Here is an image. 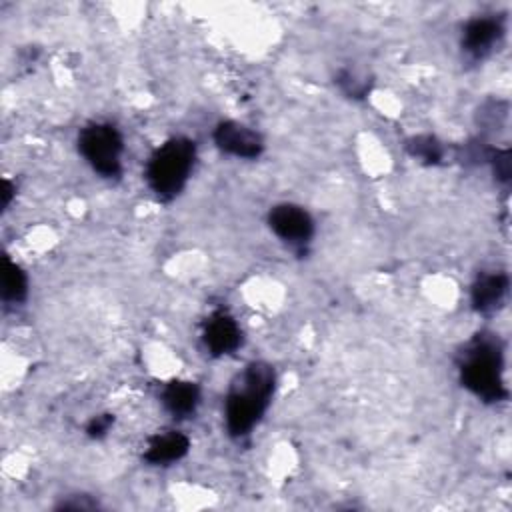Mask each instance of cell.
I'll use <instances>...</instances> for the list:
<instances>
[{"label":"cell","mask_w":512,"mask_h":512,"mask_svg":"<svg viewBox=\"0 0 512 512\" xmlns=\"http://www.w3.org/2000/svg\"><path fill=\"white\" fill-rule=\"evenodd\" d=\"M276 374L266 362H250L230 384L224 416L232 438H244L262 420L274 394Z\"/></svg>","instance_id":"cell-1"},{"label":"cell","mask_w":512,"mask_h":512,"mask_svg":"<svg viewBox=\"0 0 512 512\" xmlns=\"http://www.w3.org/2000/svg\"><path fill=\"white\" fill-rule=\"evenodd\" d=\"M458 372L462 386L484 402L506 398L504 386V350L498 336L490 332L476 334L458 354Z\"/></svg>","instance_id":"cell-2"},{"label":"cell","mask_w":512,"mask_h":512,"mask_svg":"<svg viewBox=\"0 0 512 512\" xmlns=\"http://www.w3.org/2000/svg\"><path fill=\"white\" fill-rule=\"evenodd\" d=\"M196 162V144L176 136L158 146L146 164V180L154 196L162 202L174 200L186 186Z\"/></svg>","instance_id":"cell-3"},{"label":"cell","mask_w":512,"mask_h":512,"mask_svg":"<svg viewBox=\"0 0 512 512\" xmlns=\"http://www.w3.org/2000/svg\"><path fill=\"white\" fill-rule=\"evenodd\" d=\"M78 150L84 160L104 178H118L122 174L124 140L116 126L108 122H92L78 134Z\"/></svg>","instance_id":"cell-4"},{"label":"cell","mask_w":512,"mask_h":512,"mask_svg":"<svg viewBox=\"0 0 512 512\" xmlns=\"http://www.w3.org/2000/svg\"><path fill=\"white\" fill-rule=\"evenodd\" d=\"M270 230L292 248H306L314 236V220L298 204H276L268 214Z\"/></svg>","instance_id":"cell-5"},{"label":"cell","mask_w":512,"mask_h":512,"mask_svg":"<svg viewBox=\"0 0 512 512\" xmlns=\"http://www.w3.org/2000/svg\"><path fill=\"white\" fill-rule=\"evenodd\" d=\"M202 342L210 356L220 358L242 344V330L228 310L218 308L202 324Z\"/></svg>","instance_id":"cell-6"},{"label":"cell","mask_w":512,"mask_h":512,"mask_svg":"<svg viewBox=\"0 0 512 512\" xmlns=\"http://www.w3.org/2000/svg\"><path fill=\"white\" fill-rule=\"evenodd\" d=\"M214 142L222 152L246 160L258 158L264 150L262 136L256 130L234 120H226L216 126Z\"/></svg>","instance_id":"cell-7"},{"label":"cell","mask_w":512,"mask_h":512,"mask_svg":"<svg viewBox=\"0 0 512 512\" xmlns=\"http://www.w3.org/2000/svg\"><path fill=\"white\" fill-rule=\"evenodd\" d=\"M504 36V22L498 16H476L462 30V50L474 58H486Z\"/></svg>","instance_id":"cell-8"},{"label":"cell","mask_w":512,"mask_h":512,"mask_svg":"<svg viewBox=\"0 0 512 512\" xmlns=\"http://www.w3.org/2000/svg\"><path fill=\"white\" fill-rule=\"evenodd\" d=\"M508 286H510L508 274L502 270L480 274L472 284V294H470L474 310L478 314H494L506 300Z\"/></svg>","instance_id":"cell-9"},{"label":"cell","mask_w":512,"mask_h":512,"mask_svg":"<svg viewBox=\"0 0 512 512\" xmlns=\"http://www.w3.org/2000/svg\"><path fill=\"white\" fill-rule=\"evenodd\" d=\"M188 450H190L188 436L178 430H168L148 440L144 460L154 466H164V464L182 460L188 454Z\"/></svg>","instance_id":"cell-10"},{"label":"cell","mask_w":512,"mask_h":512,"mask_svg":"<svg viewBox=\"0 0 512 512\" xmlns=\"http://www.w3.org/2000/svg\"><path fill=\"white\" fill-rule=\"evenodd\" d=\"M160 398L174 418H188L200 404V388L188 380H172L162 388Z\"/></svg>","instance_id":"cell-11"},{"label":"cell","mask_w":512,"mask_h":512,"mask_svg":"<svg viewBox=\"0 0 512 512\" xmlns=\"http://www.w3.org/2000/svg\"><path fill=\"white\" fill-rule=\"evenodd\" d=\"M28 294V278L24 270L8 256L2 260V300L6 304H20Z\"/></svg>","instance_id":"cell-12"},{"label":"cell","mask_w":512,"mask_h":512,"mask_svg":"<svg viewBox=\"0 0 512 512\" xmlns=\"http://www.w3.org/2000/svg\"><path fill=\"white\" fill-rule=\"evenodd\" d=\"M406 148L414 158H418L424 164H438L444 158L442 142L430 134H420L410 138L406 142Z\"/></svg>","instance_id":"cell-13"},{"label":"cell","mask_w":512,"mask_h":512,"mask_svg":"<svg viewBox=\"0 0 512 512\" xmlns=\"http://www.w3.org/2000/svg\"><path fill=\"white\" fill-rule=\"evenodd\" d=\"M336 84L350 98H364L370 92V80L360 78L350 70H340L336 76Z\"/></svg>","instance_id":"cell-14"},{"label":"cell","mask_w":512,"mask_h":512,"mask_svg":"<svg viewBox=\"0 0 512 512\" xmlns=\"http://www.w3.org/2000/svg\"><path fill=\"white\" fill-rule=\"evenodd\" d=\"M114 424V416L112 414H98V416H92L86 424V434L94 440L98 438H104L108 434V430L112 428Z\"/></svg>","instance_id":"cell-15"},{"label":"cell","mask_w":512,"mask_h":512,"mask_svg":"<svg viewBox=\"0 0 512 512\" xmlns=\"http://www.w3.org/2000/svg\"><path fill=\"white\" fill-rule=\"evenodd\" d=\"M14 192H16V188L12 186V182H10V180H4V186H2V208H4V210L10 206V200H12Z\"/></svg>","instance_id":"cell-16"}]
</instances>
